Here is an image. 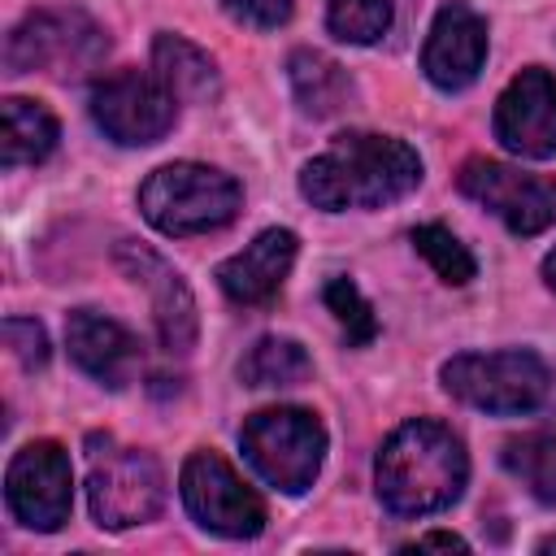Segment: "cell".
<instances>
[{"label":"cell","instance_id":"obj_1","mask_svg":"<svg viewBox=\"0 0 556 556\" xmlns=\"http://www.w3.org/2000/svg\"><path fill=\"white\" fill-rule=\"evenodd\" d=\"M421 182V156L395 135L348 130L300 169V195L321 213L382 208Z\"/></svg>","mask_w":556,"mask_h":556},{"label":"cell","instance_id":"obj_2","mask_svg":"<svg viewBox=\"0 0 556 556\" xmlns=\"http://www.w3.org/2000/svg\"><path fill=\"white\" fill-rule=\"evenodd\" d=\"M469 482V456L460 439L430 417L404 421L387 434L374 460V486L387 513L430 517L460 500Z\"/></svg>","mask_w":556,"mask_h":556},{"label":"cell","instance_id":"obj_3","mask_svg":"<svg viewBox=\"0 0 556 556\" xmlns=\"http://www.w3.org/2000/svg\"><path fill=\"white\" fill-rule=\"evenodd\" d=\"M239 204H243L239 182L226 169H213L200 161L161 165L139 187V208H143L148 226H156L161 235L222 230L226 222H235Z\"/></svg>","mask_w":556,"mask_h":556},{"label":"cell","instance_id":"obj_4","mask_svg":"<svg viewBox=\"0 0 556 556\" xmlns=\"http://www.w3.org/2000/svg\"><path fill=\"white\" fill-rule=\"evenodd\" d=\"M243 460L282 495H304L326 460V430L308 408H261L239 430Z\"/></svg>","mask_w":556,"mask_h":556},{"label":"cell","instance_id":"obj_5","mask_svg":"<svg viewBox=\"0 0 556 556\" xmlns=\"http://www.w3.org/2000/svg\"><path fill=\"white\" fill-rule=\"evenodd\" d=\"M443 391L478 413L517 417L547 400L552 369L521 348L508 352H460L443 365Z\"/></svg>","mask_w":556,"mask_h":556},{"label":"cell","instance_id":"obj_6","mask_svg":"<svg viewBox=\"0 0 556 556\" xmlns=\"http://www.w3.org/2000/svg\"><path fill=\"white\" fill-rule=\"evenodd\" d=\"M104 52H109V35L78 9L30 13L4 39V65L13 74L43 70V74L74 78V74L96 70L104 61Z\"/></svg>","mask_w":556,"mask_h":556},{"label":"cell","instance_id":"obj_7","mask_svg":"<svg viewBox=\"0 0 556 556\" xmlns=\"http://www.w3.org/2000/svg\"><path fill=\"white\" fill-rule=\"evenodd\" d=\"M87 504L96 526L130 530L152 521L165 508V473L161 460L143 447H113L91 456L87 473Z\"/></svg>","mask_w":556,"mask_h":556},{"label":"cell","instance_id":"obj_8","mask_svg":"<svg viewBox=\"0 0 556 556\" xmlns=\"http://www.w3.org/2000/svg\"><path fill=\"white\" fill-rule=\"evenodd\" d=\"M182 504L208 534L222 539H256L265 530V504L261 495L235 473V465L217 452H191L182 473Z\"/></svg>","mask_w":556,"mask_h":556},{"label":"cell","instance_id":"obj_9","mask_svg":"<svg viewBox=\"0 0 556 556\" xmlns=\"http://www.w3.org/2000/svg\"><path fill=\"white\" fill-rule=\"evenodd\" d=\"M178 96L156 78L139 70H117L91 87V122L122 148L156 143L174 130Z\"/></svg>","mask_w":556,"mask_h":556},{"label":"cell","instance_id":"obj_10","mask_svg":"<svg viewBox=\"0 0 556 556\" xmlns=\"http://www.w3.org/2000/svg\"><path fill=\"white\" fill-rule=\"evenodd\" d=\"M4 500L9 513L39 534H52L70 521V504H74V469H70V452L52 439H35L26 447L13 452L9 473H4Z\"/></svg>","mask_w":556,"mask_h":556},{"label":"cell","instance_id":"obj_11","mask_svg":"<svg viewBox=\"0 0 556 556\" xmlns=\"http://www.w3.org/2000/svg\"><path fill=\"white\" fill-rule=\"evenodd\" d=\"M456 187L473 204L491 208L513 235H539L556 222V178L547 174H526L517 165L473 156L460 165Z\"/></svg>","mask_w":556,"mask_h":556},{"label":"cell","instance_id":"obj_12","mask_svg":"<svg viewBox=\"0 0 556 556\" xmlns=\"http://www.w3.org/2000/svg\"><path fill=\"white\" fill-rule=\"evenodd\" d=\"M495 139L521 161L556 156V78L543 65H526L495 100Z\"/></svg>","mask_w":556,"mask_h":556},{"label":"cell","instance_id":"obj_13","mask_svg":"<svg viewBox=\"0 0 556 556\" xmlns=\"http://www.w3.org/2000/svg\"><path fill=\"white\" fill-rule=\"evenodd\" d=\"M117 265L126 269V278L135 287H143L152 295V321H156L161 348L165 352H191L200 317H195V295L182 282V274L165 256H156L152 248H139V243H122Z\"/></svg>","mask_w":556,"mask_h":556},{"label":"cell","instance_id":"obj_14","mask_svg":"<svg viewBox=\"0 0 556 556\" xmlns=\"http://www.w3.org/2000/svg\"><path fill=\"white\" fill-rule=\"evenodd\" d=\"M486 65V22L452 0L434 13L426 48H421V70L439 91H465Z\"/></svg>","mask_w":556,"mask_h":556},{"label":"cell","instance_id":"obj_15","mask_svg":"<svg viewBox=\"0 0 556 556\" xmlns=\"http://www.w3.org/2000/svg\"><path fill=\"white\" fill-rule=\"evenodd\" d=\"M65 348H70V361L109 391L130 387L143 365L139 339L122 321H113L96 308H74L65 317Z\"/></svg>","mask_w":556,"mask_h":556},{"label":"cell","instance_id":"obj_16","mask_svg":"<svg viewBox=\"0 0 556 556\" xmlns=\"http://www.w3.org/2000/svg\"><path fill=\"white\" fill-rule=\"evenodd\" d=\"M295 230L287 226H269L261 230L243 252L226 256L217 265V287L235 300V304H248V308H261L278 295V287L287 282L291 265H295Z\"/></svg>","mask_w":556,"mask_h":556},{"label":"cell","instance_id":"obj_17","mask_svg":"<svg viewBox=\"0 0 556 556\" xmlns=\"http://www.w3.org/2000/svg\"><path fill=\"white\" fill-rule=\"evenodd\" d=\"M56 139H61V126L39 100H26V96L4 100V109H0V161L9 169L48 161Z\"/></svg>","mask_w":556,"mask_h":556},{"label":"cell","instance_id":"obj_18","mask_svg":"<svg viewBox=\"0 0 556 556\" xmlns=\"http://www.w3.org/2000/svg\"><path fill=\"white\" fill-rule=\"evenodd\" d=\"M500 465L547 508H556V413H547L539 426L513 434L500 452Z\"/></svg>","mask_w":556,"mask_h":556},{"label":"cell","instance_id":"obj_19","mask_svg":"<svg viewBox=\"0 0 556 556\" xmlns=\"http://www.w3.org/2000/svg\"><path fill=\"white\" fill-rule=\"evenodd\" d=\"M152 74L178 96V104L213 100L217 96V65L204 48H195L182 35H156L152 39Z\"/></svg>","mask_w":556,"mask_h":556},{"label":"cell","instance_id":"obj_20","mask_svg":"<svg viewBox=\"0 0 556 556\" xmlns=\"http://www.w3.org/2000/svg\"><path fill=\"white\" fill-rule=\"evenodd\" d=\"M287 78L295 91V104L308 117H334L352 100V78L339 61H330L317 48H295L287 61Z\"/></svg>","mask_w":556,"mask_h":556},{"label":"cell","instance_id":"obj_21","mask_svg":"<svg viewBox=\"0 0 556 556\" xmlns=\"http://www.w3.org/2000/svg\"><path fill=\"white\" fill-rule=\"evenodd\" d=\"M313 374V361L308 352L295 343V339H282V334H265L256 339L243 361H239V378L248 387H295Z\"/></svg>","mask_w":556,"mask_h":556},{"label":"cell","instance_id":"obj_22","mask_svg":"<svg viewBox=\"0 0 556 556\" xmlns=\"http://www.w3.org/2000/svg\"><path fill=\"white\" fill-rule=\"evenodd\" d=\"M391 0H326V26L343 43H378L391 30Z\"/></svg>","mask_w":556,"mask_h":556},{"label":"cell","instance_id":"obj_23","mask_svg":"<svg viewBox=\"0 0 556 556\" xmlns=\"http://www.w3.org/2000/svg\"><path fill=\"white\" fill-rule=\"evenodd\" d=\"M413 248L430 261V269H434L447 287H465V282L478 274V265H473L469 248H465L447 226H434V222L417 226V230H413Z\"/></svg>","mask_w":556,"mask_h":556},{"label":"cell","instance_id":"obj_24","mask_svg":"<svg viewBox=\"0 0 556 556\" xmlns=\"http://www.w3.org/2000/svg\"><path fill=\"white\" fill-rule=\"evenodd\" d=\"M326 308L334 313V321L343 326V339H348V348H365V343H374V334H378V317H374V308H369V300L361 295V287L352 282V278H330L326 282Z\"/></svg>","mask_w":556,"mask_h":556},{"label":"cell","instance_id":"obj_25","mask_svg":"<svg viewBox=\"0 0 556 556\" xmlns=\"http://www.w3.org/2000/svg\"><path fill=\"white\" fill-rule=\"evenodd\" d=\"M4 343L26 369H43L48 365V334H43V326L35 317H9L4 321Z\"/></svg>","mask_w":556,"mask_h":556},{"label":"cell","instance_id":"obj_26","mask_svg":"<svg viewBox=\"0 0 556 556\" xmlns=\"http://www.w3.org/2000/svg\"><path fill=\"white\" fill-rule=\"evenodd\" d=\"M222 9H226L239 26H252V30H278V26L291 22L295 0H222Z\"/></svg>","mask_w":556,"mask_h":556},{"label":"cell","instance_id":"obj_27","mask_svg":"<svg viewBox=\"0 0 556 556\" xmlns=\"http://www.w3.org/2000/svg\"><path fill=\"white\" fill-rule=\"evenodd\" d=\"M426 547H443V552H465L469 543H465L460 534H443V530H439V534H426V539H417V543H408L404 552H426Z\"/></svg>","mask_w":556,"mask_h":556},{"label":"cell","instance_id":"obj_28","mask_svg":"<svg viewBox=\"0 0 556 556\" xmlns=\"http://www.w3.org/2000/svg\"><path fill=\"white\" fill-rule=\"evenodd\" d=\"M543 282H547V287L556 291V248H552V252L543 256Z\"/></svg>","mask_w":556,"mask_h":556},{"label":"cell","instance_id":"obj_29","mask_svg":"<svg viewBox=\"0 0 556 556\" xmlns=\"http://www.w3.org/2000/svg\"><path fill=\"white\" fill-rule=\"evenodd\" d=\"M539 552H556V539H543V543H539Z\"/></svg>","mask_w":556,"mask_h":556}]
</instances>
